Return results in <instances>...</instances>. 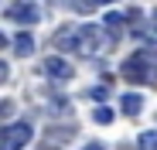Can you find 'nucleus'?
I'll list each match as a JSON object with an SVG mask.
<instances>
[{"mask_svg": "<svg viewBox=\"0 0 157 150\" xmlns=\"http://www.w3.org/2000/svg\"><path fill=\"white\" fill-rule=\"evenodd\" d=\"M7 17L17 21V24H38V7H31V4H10Z\"/></svg>", "mask_w": 157, "mask_h": 150, "instance_id": "obj_5", "label": "nucleus"}, {"mask_svg": "<svg viewBox=\"0 0 157 150\" xmlns=\"http://www.w3.org/2000/svg\"><path fill=\"white\" fill-rule=\"evenodd\" d=\"M120 109H123V116H137V113L144 109V99H140L137 92H130V96L120 99Z\"/></svg>", "mask_w": 157, "mask_h": 150, "instance_id": "obj_6", "label": "nucleus"}, {"mask_svg": "<svg viewBox=\"0 0 157 150\" xmlns=\"http://www.w3.org/2000/svg\"><path fill=\"white\" fill-rule=\"evenodd\" d=\"M34 130L28 126V123H10V126L0 133V150H24L31 143Z\"/></svg>", "mask_w": 157, "mask_h": 150, "instance_id": "obj_2", "label": "nucleus"}, {"mask_svg": "<svg viewBox=\"0 0 157 150\" xmlns=\"http://www.w3.org/2000/svg\"><path fill=\"white\" fill-rule=\"evenodd\" d=\"M120 75L126 82H133V85H154L157 82V62L147 55V51H137V55H130L123 65H120Z\"/></svg>", "mask_w": 157, "mask_h": 150, "instance_id": "obj_1", "label": "nucleus"}, {"mask_svg": "<svg viewBox=\"0 0 157 150\" xmlns=\"http://www.w3.org/2000/svg\"><path fill=\"white\" fill-rule=\"evenodd\" d=\"M150 24H154V31H157V10H154V14H150Z\"/></svg>", "mask_w": 157, "mask_h": 150, "instance_id": "obj_14", "label": "nucleus"}, {"mask_svg": "<svg viewBox=\"0 0 157 150\" xmlns=\"http://www.w3.org/2000/svg\"><path fill=\"white\" fill-rule=\"evenodd\" d=\"M102 4H116V0H89V7H102Z\"/></svg>", "mask_w": 157, "mask_h": 150, "instance_id": "obj_13", "label": "nucleus"}, {"mask_svg": "<svg viewBox=\"0 0 157 150\" xmlns=\"http://www.w3.org/2000/svg\"><path fill=\"white\" fill-rule=\"evenodd\" d=\"M44 72L51 75V79H58V82H68L72 75H75V68L65 62V58H58V55H51V58H44Z\"/></svg>", "mask_w": 157, "mask_h": 150, "instance_id": "obj_4", "label": "nucleus"}, {"mask_svg": "<svg viewBox=\"0 0 157 150\" xmlns=\"http://www.w3.org/2000/svg\"><path fill=\"white\" fill-rule=\"evenodd\" d=\"M140 150H157V130H147V133H140Z\"/></svg>", "mask_w": 157, "mask_h": 150, "instance_id": "obj_11", "label": "nucleus"}, {"mask_svg": "<svg viewBox=\"0 0 157 150\" xmlns=\"http://www.w3.org/2000/svg\"><path fill=\"white\" fill-rule=\"evenodd\" d=\"M99 48H102V31L96 24H86V28L75 31V51L78 55H96Z\"/></svg>", "mask_w": 157, "mask_h": 150, "instance_id": "obj_3", "label": "nucleus"}, {"mask_svg": "<svg viewBox=\"0 0 157 150\" xmlns=\"http://www.w3.org/2000/svg\"><path fill=\"white\" fill-rule=\"evenodd\" d=\"M92 119L99 123V126H109V123H113V109H109V106H96Z\"/></svg>", "mask_w": 157, "mask_h": 150, "instance_id": "obj_10", "label": "nucleus"}, {"mask_svg": "<svg viewBox=\"0 0 157 150\" xmlns=\"http://www.w3.org/2000/svg\"><path fill=\"white\" fill-rule=\"evenodd\" d=\"M4 48H7V38H4V34H0V51H4Z\"/></svg>", "mask_w": 157, "mask_h": 150, "instance_id": "obj_16", "label": "nucleus"}, {"mask_svg": "<svg viewBox=\"0 0 157 150\" xmlns=\"http://www.w3.org/2000/svg\"><path fill=\"white\" fill-rule=\"evenodd\" d=\"M14 51H17V55H21V58H28V55H31V51H34V38H31V34H28V31H21V34H17V38H14Z\"/></svg>", "mask_w": 157, "mask_h": 150, "instance_id": "obj_7", "label": "nucleus"}, {"mask_svg": "<svg viewBox=\"0 0 157 150\" xmlns=\"http://www.w3.org/2000/svg\"><path fill=\"white\" fill-rule=\"evenodd\" d=\"M82 150H102V147H99V143H89V147H82Z\"/></svg>", "mask_w": 157, "mask_h": 150, "instance_id": "obj_15", "label": "nucleus"}, {"mask_svg": "<svg viewBox=\"0 0 157 150\" xmlns=\"http://www.w3.org/2000/svg\"><path fill=\"white\" fill-rule=\"evenodd\" d=\"M106 31H109L113 38H123V34H126V21H123L120 14H106Z\"/></svg>", "mask_w": 157, "mask_h": 150, "instance_id": "obj_8", "label": "nucleus"}, {"mask_svg": "<svg viewBox=\"0 0 157 150\" xmlns=\"http://www.w3.org/2000/svg\"><path fill=\"white\" fill-rule=\"evenodd\" d=\"M89 96L96 99V103H102V99L109 96V89H106V85H96V89H89Z\"/></svg>", "mask_w": 157, "mask_h": 150, "instance_id": "obj_12", "label": "nucleus"}, {"mask_svg": "<svg viewBox=\"0 0 157 150\" xmlns=\"http://www.w3.org/2000/svg\"><path fill=\"white\" fill-rule=\"evenodd\" d=\"M55 48H62V51H75V31H72V28H62L58 38H55Z\"/></svg>", "mask_w": 157, "mask_h": 150, "instance_id": "obj_9", "label": "nucleus"}]
</instances>
